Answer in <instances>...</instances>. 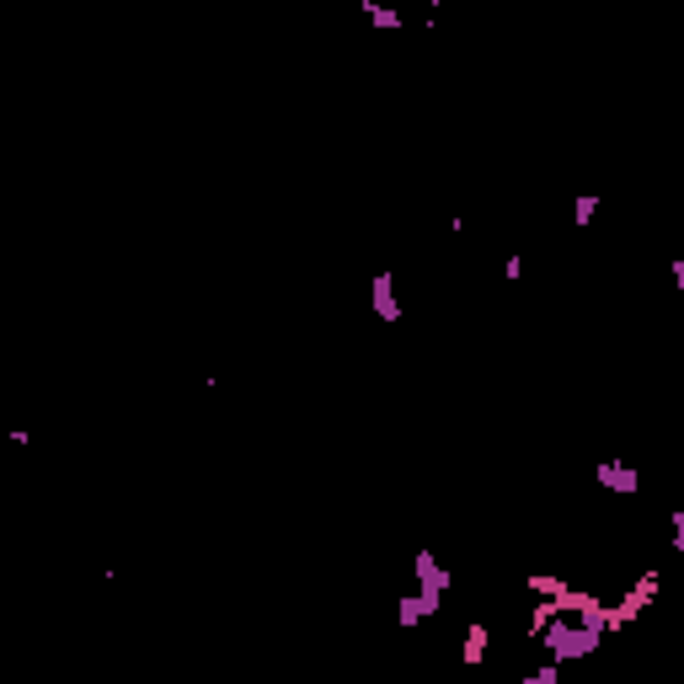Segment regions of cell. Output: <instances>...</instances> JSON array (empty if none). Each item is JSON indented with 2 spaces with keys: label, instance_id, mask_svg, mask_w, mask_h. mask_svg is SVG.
Listing matches in <instances>:
<instances>
[{
  "label": "cell",
  "instance_id": "cell-1",
  "mask_svg": "<svg viewBox=\"0 0 684 684\" xmlns=\"http://www.w3.org/2000/svg\"><path fill=\"white\" fill-rule=\"evenodd\" d=\"M370 305H374V315H379V321H390V326L401 321V300H396V278H390V267L370 278Z\"/></svg>",
  "mask_w": 684,
  "mask_h": 684
},
{
  "label": "cell",
  "instance_id": "cell-2",
  "mask_svg": "<svg viewBox=\"0 0 684 684\" xmlns=\"http://www.w3.org/2000/svg\"><path fill=\"white\" fill-rule=\"evenodd\" d=\"M599 487H610V492H621V498H636V492H642V476H636L631 465H621V460H604V465H599Z\"/></svg>",
  "mask_w": 684,
  "mask_h": 684
},
{
  "label": "cell",
  "instance_id": "cell-3",
  "mask_svg": "<svg viewBox=\"0 0 684 684\" xmlns=\"http://www.w3.org/2000/svg\"><path fill=\"white\" fill-rule=\"evenodd\" d=\"M460 658H465L471 669H476V663L487 658V625H482V621H476L471 631H465V647H460Z\"/></svg>",
  "mask_w": 684,
  "mask_h": 684
},
{
  "label": "cell",
  "instance_id": "cell-4",
  "mask_svg": "<svg viewBox=\"0 0 684 684\" xmlns=\"http://www.w3.org/2000/svg\"><path fill=\"white\" fill-rule=\"evenodd\" d=\"M364 16H370L374 27H407V16H401L396 5H374V0H364Z\"/></svg>",
  "mask_w": 684,
  "mask_h": 684
},
{
  "label": "cell",
  "instance_id": "cell-5",
  "mask_svg": "<svg viewBox=\"0 0 684 684\" xmlns=\"http://www.w3.org/2000/svg\"><path fill=\"white\" fill-rule=\"evenodd\" d=\"M594 209H599V198H594V192H583V198L572 203V225H594Z\"/></svg>",
  "mask_w": 684,
  "mask_h": 684
},
{
  "label": "cell",
  "instance_id": "cell-6",
  "mask_svg": "<svg viewBox=\"0 0 684 684\" xmlns=\"http://www.w3.org/2000/svg\"><path fill=\"white\" fill-rule=\"evenodd\" d=\"M519 684H561V663H546V669H535V674H524Z\"/></svg>",
  "mask_w": 684,
  "mask_h": 684
},
{
  "label": "cell",
  "instance_id": "cell-7",
  "mask_svg": "<svg viewBox=\"0 0 684 684\" xmlns=\"http://www.w3.org/2000/svg\"><path fill=\"white\" fill-rule=\"evenodd\" d=\"M502 278H508V284L524 278V257H508V262H502Z\"/></svg>",
  "mask_w": 684,
  "mask_h": 684
},
{
  "label": "cell",
  "instance_id": "cell-8",
  "mask_svg": "<svg viewBox=\"0 0 684 684\" xmlns=\"http://www.w3.org/2000/svg\"><path fill=\"white\" fill-rule=\"evenodd\" d=\"M669 273H674V284H679V295H684V257H674V262H669Z\"/></svg>",
  "mask_w": 684,
  "mask_h": 684
}]
</instances>
